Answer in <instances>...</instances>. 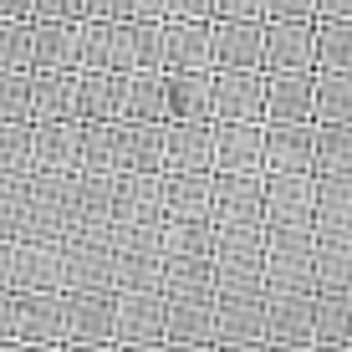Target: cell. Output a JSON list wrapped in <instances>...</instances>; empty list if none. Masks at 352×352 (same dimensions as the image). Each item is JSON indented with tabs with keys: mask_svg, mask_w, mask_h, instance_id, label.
<instances>
[{
	"mask_svg": "<svg viewBox=\"0 0 352 352\" xmlns=\"http://www.w3.org/2000/svg\"><path fill=\"white\" fill-rule=\"evenodd\" d=\"M311 265H317L311 225H276V230H265V250H261L265 291H311Z\"/></svg>",
	"mask_w": 352,
	"mask_h": 352,
	"instance_id": "obj_1",
	"label": "cell"
},
{
	"mask_svg": "<svg viewBox=\"0 0 352 352\" xmlns=\"http://www.w3.org/2000/svg\"><path fill=\"white\" fill-rule=\"evenodd\" d=\"M261 250H265V225H214V240H210L214 291L265 286L261 281Z\"/></svg>",
	"mask_w": 352,
	"mask_h": 352,
	"instance_id": "obj_2",
	"label": "cell"
},
{
	"mask_svg": "<svg viewBox=\"0 0 352 352\" xmlns=\"http://www.w3.org/2000/svg\"><path fill=\"white\" fill-rule=\"evenodd\" d=\"M113 347H164V291L159 286L113 291Z\"/></svg>",
	"mask_w": 352,
	"mask_h": 352,
	"instance_id": "obj_3",
	"label": "cell"
},
{
	"mask_svg": "<svg viewBox=\"0 0 352 352\" xmlns=\"http://www.w3.org/2000/svg\"><path fill=\"white\" fill-rule=\"evenodd\" d=\"M265 327V286H240V291H214V347L256 352Z\"/></svg>",
	"mask_w": 352,
	"mask_h": 352,
	"instance_id": "obj_4",
	"label": "cell"
},
{
	"mask_svg": "<svg viewBox=\"0 0 352 352\" xmlns=\"http://www.w3.org/2000/svg\"><path fill=\"white\" fill-rule=\"evenodd\" d=\"M113 291L118 286H159L164 271V245H159V225H113Z\"/></svg>",
	"mask_w": 352,
	"mask_h": 352,
	"instance_id": "obj_5",
	"label": "cell"
},
{
	"mask_svg": "<svg viewBox=\"0 0 352 352\" xmlns=\"http://www.w3.org/2000/svg\"><path fill=\"white\" fill-rule=\"evenodd\" d=\"M62 291H113V240H107V230L62 235Z\"/></svg>",
	"mask_w": 352,
	"mask_h": 352,
	"instance_id": "obj_6",
	"label": "cell"
},
{
	"mask_svg": "<svg viewBox=\"0 0 352 352\" xmlns=\"http://www.w3.org/2000/svg\"><path fill=\"white\" fill-rule=\"evenodd\" d=\"M67 235V174H26L16 240H62Z\"/></svg>",
	"mask_w": 352,
	"mask_h": 352,
	"instance_id": "obj_7",
	"label": "cell"
},
{
	"mask_svg": "<svg viewBox=\"0 0 352 352\" xmlns=\"http://www.w3.org/2000/svg\"><path fill=\"white\" fill-rule=\"evenodd\" d=\"M62 347H113V291H62Z\"/></svg>",
	"mask_w": 352,
	"mask_h": 352,
	"instance_id": "obj_8",
	"label": "cell"
},
{
	"mask_svg": "<svg viewBox=\"0 0 352 352\" xmlns=\"http://www.w3.org/2000/svg\"><path fill=\"white\" fill-rule=\"evenodd\" d=\"M261 342L276 352H311V291H265Z\"/></svg>",
	"mask_w": 352,
	"mask_h": 352,
	"instance_id": "obj_9",
	"label": "cell"
},
{
	"mask_svg": "<svg viewBox=\"0 0 352 352\" xmlns=\"http://www.w3.org/2000/svg\"><path fill=\"white\" fill-rule=\"evenodd\" d=\"M311 138L317 123H261V174H311Z\"/></svg>",
	"mask_w": 352,
	"mask_h": 352,
	"instance_id": "obj_10",
	"label": "cell"
},
{
	"mask_svg": "<svg viewBox=\"0 0 352 352\" xmlns=\"http://www.w3.org/2000/svg\"><path fill=\"white\" fill-rule=\"evenodd\" d=\"M261 174V123L220 118L210 128V174Z\"/></svg>",
	"mask_w": 352,
	"mask_h": 352,
	"instance_id": "obj_11",
	"label": "cell"
},
{
	"mask_svg": "<svg viewBox=\"0 0 352 352\" xmlns=\"http://www.w3.org/2000/svg\"><path fill=\"white\" fill-rule=\"evenodd\" d=\"M265 174H210V220L214 225H261Z\"/></svg>",
	"mask_w": 352,
	"mask_h": 352,
	"instance_id": "obj_12",
	"label": "cell"
},
{
	"mask_svg": "<svg viewBox=\"0 0 352 352\" xmlns=\"http://www.w3.org/2000/svg\"><path fill=\"white\" fill-rule=\"evenodd\" d=\"M77 67L133 72V21H77Z\"/></svg>",
	"mask_w": 352,
	"mask_h": 352,
	"instance_id": "obj_13",
	"label": "cell"
},
{
	"mask_svg": "<svg viewBox=\"0 0 352 352\" xmlns=\"http://www.w3.org/2000/svg\"><path fill=\"white\" fill-rule=\"evenodd\" d=\"M10 291H62V240H10Z\"/></svg>",
	"mask_w": 352,
	"mask_h": 352,
	"instance_id": "obj_14",
	"label": "cell"
},
{
	"mask_svg": "<svg viewBox=\"0 0 352 352\" xmlns=\"http://www.w3.org/2000/svg\"><path fill=\"white\" fill-rule=\"evenodd\" d=\"M311 240L317 245H352V189L347 174L337 179H311Z\"/></svg>",
	"mask_w": 352,
	"mask_h": 352,
	"instance_id": "obj_15",
	"label": "cell"
},
{
	"mask_svg": "<svg viewBox=\"0 0 352 352\" xmlns=\"http://www.w3.org/2000/svg\"><path fill=\"white\" fill-rule=\"evenodd\" d=\"M113 230V174H67V235Z\"/></svg>",
	"mask_w": 352,
	"mask_h": 352,
	"instance_id": "obj_16",
	"label": "cell"
},
{
	"mask_svg": "<svg viewBox=\"0 0 352 352\" xmlns=\"http://www.w3.org/2000/svg\"><path fill=\"white\" fill-rule=\"evenodd\" d=\"M113 225H164V189L159 174H113Z\"/></svg>",
	"mask_w": 352,
	"mask_h": 352,
	"instance_id": "obj_17",
	"label": "cell"
},
{
	"mask_svg": "<svg viewBox=\"0 0 352 352\" xmlns=\"http://www.w3.org/2000/svg\"><path fill=\"white\" fill-rule=\"evenodd\" d=\"M16 347H62V291H16Z\"/></svg>",
	"mask_w": 352,
	"mask_h": 352,
	"instance_id": "obj_18",
	"label": "cell"
},
{
	"mask_svg": "<svg viewBox=\"0 0 352 352\" xmlns=\"http://www.w3.org/2000/svg\"><path fill=\"white\" fill-rule=\"evenodd\" d=\"M311 174H265V194H261V225H311Z\"/></svg>",
	"mask_w": 352,
	"mask_h": 352,
	"instance_id": "obj_19",
	"label": "cell"
},
{
	"mask_svg": "<svg viewBox=\"0 0 352 352\" xmlns=\"http://www.w3.org/2000/svg\"><path fill=\"white\" fill-rule=\"evenodd\" d=\"M214 296H164V347H214Z\"/></svg>",
	"mask_w": 352,
	"mask_h": 352,
	"instance_id": "obj_20",
	"label": "cell"
},
{
	"mask_svg": "<svg viewBox=\"0 0 352 352\" xmlns=\"http://www.w3.org/2000/svg\"><path fill=\"white\" fill-rule=\"evenodd\" d=\"M210 87H214V123L220 118H250V123H261V113H265V72L261 67L210 72Z\"/></svg>",
	"mask_w": 352,
	"mask_h": 352,
	"instance_id": "obj_21",
	"label": "cell"
},
{
	"mask_svg": "<svg viewBox=\"0 0 352 352\" xmlns=\"http://www.w3.org/2000/svg\"><path fill=\"white\" fill-rule=\"evenodd\" d=\"M31 168L36 174H77V118H36Z\"/></svg>",
	"mask_w": 352,
	"mask_h": 352,
	"instance_id": "obj_22",
	"label": "cell"
},
{
	"mask_svg": "<svg viewBox=\"0 0 352 352\" xmlns=\"http://www.w3.org/2000/svg\"><path fill=\"white\" fill-rule=\"evenodd\" d=\"M311 72V21H261V72Z\"/></svg>",
	"mask_w": 352,
	"mask_h": 352,
	"instance_id": "obj_23",
	"label": "cell"
},
{
	"mask_svg": "<svg viewBox=\"0 0 352 352\" xmlns=\"http://www.w3.org/2000/svg\"><path fill=\"white\" fill-rule=\"evenodd\" d=\"M210 128L199 118L164 123V174H210Z\"/></svg>",
	"mask_w": 352,
	"mask_h": 352,
	"instance_id": "obj_24",
	"label": "cell"
},
{
	"mask_svg": "<svg viewBox=\"0 0 352 352\" xmlns=\"http://www.w3.org/2000/svg\"><path fill=\"white\" fill-rule=\"evenodd\" d=\"M261 67V21H210V72Z\"/></svg>",
	"mask_w": 352,
	"mask_h": 352,
	"instance_id": "obj_25",
	"label": "cell"
},
{
	"mask_svg": "<svg viewBox=\"0 0 352 352\" xmlns=\"http://www.w3.org/2000/svg\"><path fill=\"white\" fill-rule=\"evenodd\" d=\"M352 347V291H311V352Z\"/></svg>",
	"mask_w": 352,
	"mask_h": 352,
	"instance_id": "obj_26",
	"label": "cell"
},
{
	"mask_svg": "<svg viewBox=\"0 0 352 352\" xmlns=\"http://www.w3.org/2000/svg\"><path fill=\"white\" fill-rule=\"evenodd\" d=\"M123 82H128V72L77 67V123H87V118H123Z\"/></svg>",
	"mask_w": 352,
	"mask_h": 352,
	"instance_id": "obj_27",
	"label": "cell"
},
{
	"mask_svg": "<svg viewBox=\"0 0 352 352\" xmlns=\"http://www.w3.org/2000/svg\"><path fill=\"white\" fill-rule=\"evenodd\" d=\"M118 168H133V174H164V123L118 118Z\"/></svg>",
	"mask_w": 352,
	"mask_h": 352,
	"instance_id": "obj_28",
	"label": "cell"
},
{
	"mask_svg": "<svg viewBox=\"0 0 352 352\" xmlns=\"http://www.w3.org/2000/svg\"><path fill=\"white\" fill-rule=\"evenodd\" d=\"M31 67L41 72H77V21H26Z\"/></svg>",
	"mask_w": 352,
	"mask_h": 352,
	"instance_id": "obj_29",
	"label": "cell"
},
{
	"mask_svg": "<svg viewBox=\"0 0 352 352\" xmlns=\"http://www.w3.org/2000/svg\"><path fill=\"white\" fill-rule=\"evenodd\" d=\"M311 118V72H265V113L261 123H296Z\"/></svg>",
	"mask_w": 352,
	"mask_h": 352,
	"instance_id": "obj_30",
	"label": "cell"
},
{
	"mask_svg": "<svg viewBox=\"0 0 352 352\" xmlns=\"http://www.w3.org/2000/svg\"><path fill=\"white\" fill-rule=\"evenodd\" d=\"M168 118H199V123H214L210 72H164V123H168Z\"/></svg>",
	"mask_w": 352,
	"mask_h": 352,
	"instance_id": "obj_31",
	"label": "cell"
},
{
	"mask_svg": "<svg viewBox=\"0 0 352 352\" xmlns=\"http://www.w3.org/2000/svg\"><path fill=\"white\" fill-rule=\"evenodd\" d=\"M164 72H210V21H164Z\"/></svg>",
	"mask_w": 352,
	"mask_h": 352,
	"instance_id": "obj_32",
	"label": "cell"
},
{
	"mask_svg": "<svg viewBox=\"0 0 352 352\" xmlns=\"http://www.w3.org/2000/svg\"><path fill=\"white\" fill-rule=\"evenodd\" d=\"M31 72V123L36 118H77V72Z\"/></svg>",
	"mask_w": 352,
	"mask_h": 352,
	"instance_id": "obj_33",
	"label": "cell"
},
{
	"mask_svg": "<svg viewBox=\"0 0 352 352\" xmlns=\"http://www.w3.org/2000/svg\"><path fill=\"white\" fill-rule=\"evenodd\" d=\"M77 168L82 174H118V118L77 123Z\"/></svg>",
	"mask_w": 352,
	"mask_h": 352,
	"instance_id": "obj_34",
	"label": "cell"
},
{
	"mask_svg": "<svg viewBox=\"0 0 352 352\" xmlns=\"http://www.w3.org/2000/svg\"><path fill=\"white\" fill-rule=\"evenodd\" d=\"M164 220H210V174H159Z\"/></svg>",
	"mask_w": 352,
	"mask_h": 352,
	"instance_id": "obj_35",
	"label": "cell"
},
{
	"mask_svg": "<svg viewBox=\"0 0 352 352\" xmlns=\"http://www.w3.org/2000/svg\"><path fill=\"white\" fill-rule=\"evenodd\" d=\"M352 72L311 67V123H347L352 118Z\"/></svg>",
	"mask_w": 352,
	"mask_h": 352,
	"instance_id": "obj_36",
	"label": "cell"
},
{
	"mask_svg": "<svg viewBox=\"0 0 352 352\" xmlns=\"http://www.w3.org/2000/svg\"><path fill=\"white\" fill-rule=\"evenodd\" d=\"M123 118L164 123V67H133L123 82Z\"/></svg>",
	"mask_w": 352,
	"mask_h": 352,
	"instance_id": "obj_37",
	"label": "cell"
},
{
	"mask_svg": "<svg viewBox=\"0 0 352 352\" xmlns=\"http://www.w3.org/2000/svg\"><path fill=\"white\" fill-rule=\"evenodd\" d=\"M311 67L352 72V21H322V16H311Z\"/></svg>",
	"mask_w": 352,
	"mask_h": 352,
	"instance_id": "obj_38",
	"label": "cell"
},
{
	"mask_svg": "<svg viewBox=\"0 0 352 352\" xmlns=\"http://www.w3.org/2000/svg\"><path fill=\"white\" fill-rule=\"evenodd\" d=\"M347 168H352L347 123H317V138H311V179H337Z\"/></svg>",
	"mask_w": 352,
	"mask_h": 352,
	"instance_id": "obj_39",
	"label": "cell"
},
{
	"mask_svg": "<svg viewBox=\"0 0 352 352\" xmlns=\"http://www.w3.org/2000/svg\"><path fill=\"white\" fill-rule=\"evenodd\" d=\"M31 174V123L0 118V179H26Z\"/></svg>",
	"mask_w": 352,
	"mask_h": 352,
	"instance_id": "obj_40",
	"label": "cell"
},
{
	"mask_svg": "<svg viewBox=\"0 0 352 352\" xmlns=\"http://www.w3.org/2000/svg\"><path fill=\"white\" fill-rule=\"evenodd\" d=\"M0 118H21V123H31V72L26 67L0 72Z\"/></svg>",
	"mask_w": 352,
	"mask_h": 352,
	"instance_id": "obj_41",
	"label": "cell"
},
{
	"mask_svg": "<svg viewBox=\"0 0 352 352\" xmlns=\"http://www.w3.org/2000/svg\"><path fill=\"white\" fill-rule=\"evenodd\" d=\"M133 67H164V21H133Z\"/></svg>",
	"mask_w": 352,
	"mask_h": 352,
	"instance_id": "obj_42",
	"label": "cell"
},
{
	"mask_svg": "<svg viewBox=\"0 0 352 352\" xmlns=\"http://www.w3.org/2000/svg\"><path fill=\"white\" fill-rule=\"evenodd\" d=\"M10 67H31L26 21H0V72H10Z\"/></svg>",
	"mask_w": 352,
	"mask_h": 352,
	"instance_id": "obj_43",
	"label": "cell"
},
{
	"mask_svg": "<svg viewBox=\"0 0 352 352\" xmlns=\"http://www.w3.org/2000/svg\"><path fill=\"white\" fill-rule=\"evenodd\" d=\"M21 194H26V179H0V240H16L21 230Z\"/></svg>",
	"mask_w": 352,
	"mask_h": 352,
	"instance_id": "obj_44",
	"label": "cell"
},
{
	"mask_svg": "<svg viewBox=\"0 0 352 352\" xmlns=\"http://www.w3.org/2000/svg\"><path fill=\"white\" fill-rule=\"evenodd\" d=\"M261 21H311V0H261Z\"/></svg>",
	"mask_w": 352,
	"mask_h": 352,
	"instance_id": "obj_45",
	"label": "cell"
},
{
	"mask_svg": "<svg viewBox=\"0 0 352 352\" xmlns=\"http://www.w3.org/2000/svg\"><path fill=\"white\" fill-rule=\"evenodd\" d=\"M31 21H82V0H31Z\"/></svg>",
	"mask_w": 352,
	"mask_h": 352,
	"instance_id": "obj_46",
	"label": "cell"
},
{
	"mask_svg": "<svg viewBox=\"0 0 352 352\" xmlns=\"http://www.w3.org/2000/svg\"><path fill=\"white\" fill-rule=\"evenodd\" d=\"M113 21H164V0H118Z\"/></svg>",
	"mask_w": 352,
	"mask_h": 352,
	"instance_id": "obj_47",
	"label": "cell"
},
{
	"mask_svg": "<svg viewBox=\"0 0 352 352\" xmlns=\"http://www.w3.org/2000/svg\"><path fill=\"white\" fill-rule=\"evenodd\" d=\"M210 21H261V0H214Z\"/></svg>",
	"mask_w": 352,
	"mask_h": 352,
	"instance_id": "obj_48",
	"label": "cell"
},
{
	"mask_svg": "<svg viewBox=\"0 0 352 352\" xmlns=\"http://www.w3.org/2000/svg\"><path fill=\"white\" fill-rule=\"evenodd\" d=\"M214 0H164V21H210Z\"/></svg>",
	"mask_w": 352,
	"mask_h": 352,
	"instance_id": "obj_49",
	"label": "cell"
},
{
	"mask_svg": "<svg viewBox=\"0 0 352 352\" xmlns=\"http://www.w3.org/2000/svg\"><path fill=\"white\" fill-rule=\"evenodd\" d=\"M0 347H16V291H0Z\"/></svg>",
	"mask_w": 352,
	"mask_h": 352,
	"instance_id": "obj_50",
	"label": "cell"
},
{
	"mask_svg": "<svg viewBox=\"0 0 352 352\" xmlns=\"http://www.w3.org/2000/svg\"><path fill=\"white\" fill-rule=\"evenodd\" d=\"M311 16H322V21H352V0H311Z\"/></svg>",
	"mask_w": 352,
	"mask_h": 352,
	"instance_id": "obj_51",
	"label": "cell"
},
{
	"mask_svg": "<svg viewBox=\"0 0 352 352\" xmlns=\"http://www.w3.org/2000/svg\"><path fill=\"white\" fill-rule=\"evenodd\" d=\"M0 21H31V0H0Z\"/></svg>",
	"mask_w": 352,
	"mask_h": 352,
	"instance_id": "obj_52",
	"label": "cell"
}]
</instances>
